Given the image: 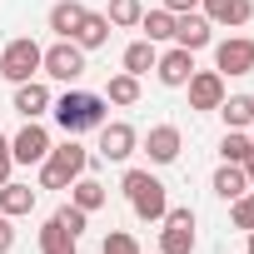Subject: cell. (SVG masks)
<instances>
[{
	"instance_id": "15",
	"label": "cell",
	"mask_w": 254,
	"mask_h": 254,
	"mask_svg": "<svg viewBox=\"0 0 254 254\" xmlns=\"http://www.w3.org/2000/svg\"><path fill=\"white\" fill-rule=\"evenodd\" d=\"M50 105H55V95H50V85H45V80H25V85H15V110H20L25 120L50 115Z\"/></svg>"
},
{
	"instance_id": "35",
	"label": "cell",
	"mask_w": 254,
	"mask_h": 254,
	"mask_svg": "<svg viewBox=\"0 0 254 254\" xmlns=\"http://www.w3.org/2000/svg\"><path fill=\"white\" fill-rule=\"evenodd\" d=\"M249 254H254V229H249Z\"/></svg>"
},
{
	"instance_id": "22",
	"label": "cell",
	"mask_w": 254,
	"mask_h": 254,
	"mask_svg": "<svg viewBox=\"0 0 254 254\" xmlns=\"http://www.w3.org/2000/svg\"><path fill=\"white\" fill-rule=\"evenodd\" d=\"M75 244H80V239H75V234L50 214V219H45V229H40V254H75Z\"/></svg>"
},
{
	"instance_id": "27",
	"label": "cell",
	"mask_w": 254,
	"mask_h": 254,
	"mask_svg": "<svg viewBox=\"0 0 254 254\" xmlns=\"http://www.w3.org/2000/svg\"><path fill=\"white\" fill-rule=\"evenodd\" d=\"M249 150H254V140H249L244 130H224V140H219V160H224V165H244Z\"/></svg>"
},
{
	"instance_id": "11",
	"label": "cell",
	"mask_w": 254,
	"mask_h": 254,
	"mask_svg": "<svg viewBox=\"0 0 254 254\" xmlns=\"http://www.w3.org/2000/svg\"><path fill=\"white\" fill-rule=\"evenodd\" d=\"M185 90H190V110L209 115V110H219V100H224V75H219V70H194V75L185 80Z\"/></svg>"
},
{
	"instance_id": "17",
	"label": "cell",
	"mask_w": 254,
	"mask_h": 254,
	"mask_svg": "<svg viewBox=\"0 0 254 254\" xmlns=\"http://www.w3.org/2000/svg\"><path fill=\"white\" fill-rule=\"evenodd\" d=\"M35 199H40V190H30V185H20V180H5V185H0V214H10V219L30 214Z\"/></svg>"
},
{
	"instance_id": "9",
	"label": "cell",
	"mask_w": 254,
	"mask_h": 254,
	"mask_svg": "<svg viewBox=\"0 0 254 254\" xmlns=\"http://www.w3.org/2000/svg\"><path fill=\"white\" fill-rule=\"evenodd\" d=\"M214 70L219 75H254V40L249 35H229L214 45Z\"/></svg>"
},
{
	"instance_id": "18",
	"label": "cell",
	"mask_w": 254,
	"mask_h": 254,
	"mask_svg": "<svg viewBox=\"0 0 254 254\" xmlns=\"http://www.w3.org/2000/svg\"><path fill=\"white\" fill-rule=\"evenodd\" d=\"M155 60H160V45H150V40H130V45H125V55H120V70H125V75H150Z\"/></svg>"
},
{
	"instance_id": "30",
	"label": "cell",
	"mask_w": 254,
	"mask_h": 254,
	"mask_svg": "<svg viewBox=\"0 0 254 254\" xmlns=\"http://www.w3.org/2000/svg\"><path fill=\"white\" fill-rule=\"evenodd\" d=\"M55 219H60V224H65V229L75 234V239H80V234L90 229V214H85L80 204H60V209H55Z\"/></svg>"
},
{
	"instance_id": "29",
	"label": "cell",
	"mask_w": 254,
	"mask_h": 254,
	"mask_svg": "<svg viewBox=\"0 0 254 254\" xmlns=\"http://www.w3.org/2000/svg\"><path fill=\"white\" fill-rule=\"evenodd\" d=\"M100 254H140V239H135V234H125V229H110L105 244H100Z\"/></svg>"
},
{
	"instance_id": "10",
	"label": "cell",
	"mask_w": 254,
	"mask_h": 254,
	"mask_svg": "<svg viewBox=\"0 0 254 254\" xmlns=\"http://www.w3.org/2000/svg\"><path fill=\"white\" fill-rule=\"evenodd\" d=\"M155 75H160V85H165V90H185V80L194 75V50H185V45H170V50H160V60H155Z\"/></svg>"
},
{
	"instance_id": "20",
	"label": "cell",
	"mask_w": 254,
	"mask_h": 254,
	"mask_svg": "<svg viewBox=\"0 0 254 254\" xmlns=\"http://www.w3.org/2000/svg\"><path fill=\"white\" fill-rule=\"evenodd\" d=\"M70 204H80L85 214H95V209H105V204H110V190H105L100 180H90V175H80V180L70 185Z\"/></svg>"
},
{
	"instance_id": "26",
	"label": "cell",
	"mask_w": 254,
	"mask_h": 254,
	"mask_svg": "<svg viewBox=\"0 0 254 254\" xmlns=\"http://www.w3.org/2000/svg\"><path fill=\"white\" fill-rule=\"evenodd\" d=\"M140 15H145L140 0H110V10H105V20H110L115 30H135V25H140Z\"/></svg>"
},
{
	"instance_id": "32",
	"label": "cell",
	"mask_w": 254,
	"mask_h": 254,
	"mask_svg": "<svg viewBox=\"0 0 254 254\" xmlns=\"http://www.w3.org/2000/svg\"><path fill=\"white\" fill-rule=\"evenodd\" d=\"M10 170H15V155H10V140L0 135V185L10 180Z\"/></svg>"
},
{
	"instance_id": "6",
	"label": "cell",
	"mask_w": 254,
	"mask_h": 254,
	"mask_svg": "<svg viewBox=\"0 0 254 254\" xmlns=\"http://www.w3.org/2000/svg\"><path fill=\"white\" fill-rule=\"evenodd\" d=\"M40 70H45L50 80H60V85H75V80L85 75V50H80L75 40H55V45H45Z\"/></svg>"
},
{
	"instance_id": "4",
	"label": "cell",
	"mask_w": 254,
	"mask_h": 254,
	"mask_svg": "<svg viewBox=\"0 0 254 254\" xmlns=\"http://www.w3.org/2000/svg\"><path fill=\"white\" fill-rule=\"evenodd\" d=\"M40 55H45V45H35L30 35H15L5 50H0V75L10 85H25V80L40 75Z\"/></svg>"
},
{
	"instance_id": "23",
	"label": "cell",
	"mask_w": 254,
	"mask_h": 254,
	"mask_svg": "<svg viewBox=\"0 0 254 254\" xmlns=\"http://www.w3.org/2000/svg\"><path fill=\"white\" fill-rule=\"evenodd\" d=\"M140 30H145V40L150 45H165V40H175V15L160 5V10H145L140 15Z\"/></svg>"
},
{
	"instance_id": "7",
	"label": "cell",
	"mask_w": 254,
	"mask_h": 254,
	"mask_svg": "<svg viewBox=\"0 0 254 254\" xmlns=\"http://www.w3.org/2000/svg\"><path fill=\"white\" fill-rule=\"evenodd\" d=\"M135 150H140V135H135L130 120H105V125H100V160L125 165Z\"/></svg>"
},
{
	"instance_id": "12",
	"label": "cell",
	"mask_w": 254,
	"mask_h": 254,
	"mask_svg": "<svg viewBox=\"0 0 254 254\" xmlns=\"http://www.w3.org/2000/svg\"><path fill=\"white\" fill-rule=\"evenodd\" d=\"M140 145H145V155H150L155 165H175L180 150H185V135H180V125H150V135H145Z\"/></svg>"
},
{
	"instance_id": "31",
	"label": "cell",
	"mask_w": 254,
	"mask_h": 254,
	"mask_svg": "<svg viewBox=\"0 0 254 254\" xmlns=\"http://www.w3.org/2000/svg\"><path fill=\"white\" fill-rule=\"evenodd\" d=\"M10 249H15V219L0 214V254H10Z\"/></svg>"
},
{
	"instance_id": "34",
	"label": "cell",
	"mask_w": 254,
	"mask_h": 254,
	"mask_svg": "<svg viewBox=\"0 0 254 254\" xmlns=\"http://www.w3.org/2000/svg\"><path fill=\"white\" fill-rule=\"evenodd\" d=\"M244 180H249V190H254V150H249V160H244Z\"/></svg>"
},
{
	"instance_id": "2",
	"label": "cell",
	"mask_w": 254,
	"mask_h": 254,
	"mask_svg": "<svg viewBox=\"0 0 254 254\" xmlns=\"http://www.w3.org/2000/svg\"><path fill=\"white\" fill-rule=\"evenodd\" d=\"M105 110H110V100H105V95H90V90H65V95L50 105V115H55V125H60L65 135L100 130V125H105Z\"/></svg>"
},
{
	"instance_id": "8",
	"label": "cell",
	"mask_w": 254,
	"mask_h": 254,
	"mask_svg": "<svg viewBox=\"0 0 254 254\" xmlns=\"http://www.w3.org/2000/svg\"><path fill=\"white\" fill-rule=\"evenodd\" d=\"M10 155H15V165H40L50 155V130L40 120H25L20 130L10 135Z\"/></svg>"
},
{
	"instance_id": "28",
	"label": "cell",
	"mask_w": 254,
	"mask_h": 254,
	"mask_svg": "<svg viewBox=\"0 0 254 254\" xmlns=\"http://www.w3.org/2000/svg\"><path fill=\"white\" fill-rule=\"evenodd\" d=\"M229 204H234V209H229L234 229H244V234H249V229H254V190H244V194H239V199H229Z\"/></svg>"
},
{
	"instance_id": "24",
	"label": "cell",
	"mask_w": 254,
	"mask_h": 254,
	"mask_svg": "<svg viewBox=\"0 0 254 254\" xmlns=\"http://www.w3.org/2000/svg\"><path fill=\"white\" fill-rule=\"evenodd\" d=\"M244 190H249L244 165H219V170H214V194H219V199H239Z\"/></svg>"
},
{
	"instance_id": "16",
	"label": "cell",
	"mask_w": 254,
	"mask_h": 254,
	"mask_svg": "<svg viewBox=\"0 0 254 254\" xmlns=\"http://www.w3.org/2000/svg\"><path fill=\"white\" fill-rule=\"evenodd\" d=\"M110 30H115V25H110L100 10H85V20H80V30H75L70 40H75V45L90 55V50H105V45H110Z\"/></svg>"
},
{
	"instance_id": "14",
	"label": "cell",
	"mask_w": 254,
	"mask_h": 254,
	"mask_svg": "<svg viewBox=\"0 0 254 254\" xmlns=\"http://www.w3.org/2000/svg\"><path fill=\"white\" fill-rule=\"evenodd\" d=\"M175 45L204 50V45H214V25H209L199 10H185V15H175Z\"/></svg>"
},
{
	"instance_id": "1",
	"label": "cell",
	"mask_w": 254,
	"mask_h": 254,
	"mask_svg": "<svg viewBox=\"0 0 254 254\" xmlns=\"http://www.w3.org/2000/svg\"><path fill=\"white\" fill-rule=\"evenodd\" d=\"M85 170H90V150L80 145V135H65V140L50 145V155L40 160V190H70Z\"/></svg>"
},
{
	"instance_id": "13",
	"label": "cell",
	"mask_w": 254,
	"mask_h": 254,
	"mask_svg": "<svg viewBox=\"0 0 254 254\" xmlns=\"http://www.w3.org/2000/svg\"><path fill=\"white\" fill-rule=\"evenodd\" d=\"M199 15L219 30V25H229V30H239V25H249L254 20V0H199Z\"/></svg>"
},
{
	"instance_id": "33",
	"label": "cell",
	"mask_w": 254,
	"mask_h": 254,
	"mask_svg": "<svg viewBox=\"0 0 254 254\" xmlns=\"http://www.w3.org/2000/svg\"><path fill=\"white\" fill-rule=\"evenodd\" d=\"M170 15H185V10H199V0H165Z\"/></svg>"
},
{
	"instance_id": "25",
	"label": "cell",
	"mask_w": 254,
	"mask_h": 254,
	"mask_svg": "<svg viewBox=\"0 0 254 254\" xmlns=\"http://www.w3.org/2000/svg\"><path fill=\"white\" fill-rule=\"evenodd\" d=\"M105 100H110V105H135V100H140V75H125V70L110 75V80H105Z\"/></svg>"
},
{
	"instance_id": "19",
	"label": "cell",
	"mask_w": 254,
	"mask_h": 254,
	"mask_svg": "<svg viewBox=\"0 0 254 254\" xmlns=\"http://www.w3.org/2000/svg\"><path fill=\"white\" fill-rule=\"evenodd\" d=\"M85 10H90V5H80V0H60V5H50V30H55V40H70V35L80 30Z\"/></svg>"
},
{
	"instance_id": "21",
	"label": "cell",
	"mask_w": 254,
	"mask_h": 254,
	"mask_svg": "<svg viewBox=\"0 0 254 254\" xmlns=\"http://www.w3.org/2000/svg\"><path fill=\"white\" fill-rule=\"evenodd\" d=\"M219 115H224V130H249L254 125V95H224Z\"/></svg>"
},
{
	"instance_id": "3",
	"label": "cell",
	"mask_w": 254,
	"mask_h": 254,
	"mask_svg": "<svg viewBox=\"0 0 254 254\" xmlns=\"http://www.w3.org/2000/svg\"><path fill=\"white\" fill-rule=\"evenodd\" d=\"M120 190H125V199H130L135 219H145V224H160V219H165V209H170V190H165L150 170H125Z\"/></svg>"
},
{
	"instance_id": "5",
	"label": "cell",
	"mask_w": 254,
	"mask_h": 254,
	"mask_svg": "<svg viewBox=\"0 0 254 254\" xmlns=\"http://www.w3.org/2000/svg\"><path fill=\"white\" fill-rule=\"evenodd\" d=\"M160 224H165V229H160V254H194L199 234H194V209H190V204L165 209Z\"/></svg>"
}]
</instances>
